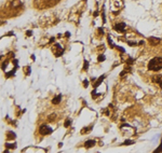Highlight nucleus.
<instances>
[{"label": "nucleus", "mask_w": 162, "mask_h": 153, "mask_svg": "<svg viewBox=\"0 0 162 153\" xmlns=\"http://www.w3.org/2000/svg\"><path fill=\"white\" fill-rule=\"evenodd\" d=\"M117 49H118L119 51H121V52H124V50H123V49H122V48H117Z\"/></svg>", "instance_id": "nucleus-17"}, {"label": "nucleus", "mask_w": 162, "mask_h": 153, "mask_svg": "<svg viewBox=\"0 0 162 153\" xmlns=\"http://www.w3.org/2000/svg\"><path fill=\"white\" fill-rule=\"evenodd\" d=\"M54 41V38H51V40H50V43H52Z\"/></svg>", "instance_id": "nucleus-19"}, {"label": "nucleus", "mask_w": 162, "mask_h": 153, "mask_svg": "<svg viewBox=\"0 0 162 153\" xmlns=\"http://www.w3.org/2000/svg\"><path fill=\"white\" fill-rule=\"evenodd\" d=\"M26 35L28 36V37H29V36H31V31H27V32H26Z\"/></svg>", "instance_id": "nucleus-16"}, {"label": "nucleus", "mask_w": 162, "mask_h": 153, "mask_svg": "<svg viewBox=\"0 0 162 153\" xmlns=\"http://www.w3.org/2000/svg\"><path fill=\"white\" fill-rule=\"evenodd\" d=\"M97 59H98V61H104V60H105V56H104V55H99Z\"/></svg>", "instance_id": "nucleus-12"}, {"label": "nucleus", "mask_w": 162, "mask_h": 153, "mask_svg": "<svg viewBox=\"0 0 162 153\" xmlns=\"http://www.w3.org/2000/svg\"><path fill=\"white\" fill-rule=\"evenodd\" d=\"M61 100H62V95H57L52 99V104L53 105H57V104L61 103Z\"/></svg>", "instance_id": "nucleus-7"}, {"label": "nucleus", "mask_w": 162, "mask_h": 153, "mask_svg": "<svg viewBox=\"0 0 162 153\" xmlns=\"http://www.w3.org/2000/svg\"><path fill=\"white\" fill-rule=\"evenodd\" d=\"M88 67H89V63L86 60H84V67H83V70H88Z\"/></svg>", "instance_id": "nucleus-14"}, {"label": "nucleus", "mask_w": 162, "mask_h": 153, "mask_svg": "<svg viewBox=\"0 0 162 153\" xmlns=\"http://www.w3.org/2000/svg\"><path fill=\"white\" fill-rule=\"evenodd\" d=\"M148 41H149V43H150L151 45L156 46V45H158L161 42V39L160 38H157V37H150L148 39Z\"/></svg>", "instance_id": "nucleus-4"}, {"label": "nucleus", "mask_w": 162, "mask_h": 153, "mask_svg": "<svg viewBox=\"0 0 162 153\" xmlns=\"http://www.w3.org/2000/svg\"><path fill=\"white\" fill-rule=\"evenodd\" d=\"M84 86H88V81H84Z\"/></svg>", "instance_id": "nucleus-18"}, {"label": "nucleus", "mask_w": 162, "mask_h": 153, "mask_svg": "<svg viewBox=\"0 0 162 153\" xmlns=\"http://www.w3.org/2000/svg\"><path fill=\"white\" fill-rule=\"evenodd\" d=\"M152 82L157 83V84H159V85L162 87V75H161V74L154 75L153 78H152Z\"/></svg>", "instance_id": "nucleus-6"}, {"label": "nucleus", "mask_w": 162, "mask_h": 153, "mask_svg": "<svg viewBox=\"0 0 162 153\" xmlns=\"http://www.w3.org/2000/svg\"><path fill=\"white\" fill-rule=\"evenodd\" d=\"M148 69L151 71H159L162 69V58L161 57H154L152 58L149 64H148Z\"/></svg>", "instance_id": "nucleus-1"}, {"label": "nucleus", "mask_w": 162, "mask_h": 153, "mask_svg": "<svg viewBox=\"0 0 162 153\" xmlns=\"http://www.w3.org/2000/svg\"><path fill=\"white\" fill-rule=\"evenodd\" d=\"M6 147L9 149H14L15 148V144H10V143H6Z\"/></svg>", "instance_id": "nucleus-11"}, {"label": "nucleus", "mask_w": 162, "mask_h": 153, "mask_svg": "<svg viewBox=\"0 0 162 153\" xmlns=\"http://www.w3.org/2000/svg\"><path fill=\"white\" fill-rule=\"evenodd\" d=\"M53 132L51 127H49L48 125H41L40 128H39V133H40L41 135H49L51 134Z\"/></svg>", "instance_id": "nucleus-2"}, {"label": "nucleus", "mask_w": 162, "mask_h": 153, "mask_svg": "<svg viewBox=\"0 0 162 153\" xmlns=\"http://www.w3.org/2000/svg\"><path fill=\"white\" fill-rule=\"evenodd\" d=\"M132 63H133V59H132V58H129V59H128V64L131 65Z\"/></svg>", "instance_id": "nucleus-15"}, {"label": "nucleus", "mask_w": 162, "mask_h": 153, "mask_svg": "<svg viewBox=\"0 0 162 153\" xmlns=\"http://www.w3.org/2000/svg\"><path fill=\"white\" fill-rule=\"evenodd\" d=\"M70 124H71V121H70V120H67V121L64 123V126H65V127H68Z\"/></svg>", "instance_id": "nucleus-10"}, {"label": "nucleus", "mask_w": 162, "mask_h": 153, "mask_svg": "<svg viewBox=\"0 0 162 153\" xmlns=\"http://www.w3.org/2000/svg\"><path fill=\"white\" fill-rule=\"evenodd\" d=\"M55 46H56V50L54 51V55H55L56 57H59V56H62L63 55V52H64V50L61 48L60 44H57V43H55Z\"/></svg>", "instance_id": "nucleus-5"}, {"label": "nucleus", "mask_w": 162, "mask_h": 153, "mask_svg": "<svg viewBox=\"0 0 162 153\" xmlns=\"http://www.w3.org/2000/svg\"><path fill=\"white\" fill-rule=\"evenodd\" d=\"M132 143H134V141H132V140H127V141H124V142H123V144L125 145V144H132Z\"/></svg>", "instance_id": "nucleus-13"}, {"label": "nucleus", "mask_w": 162, "mask_h": 153, "mask_svg": "<svg viewBox=\"0 0 162 153\" xmlns=\"http://www.w3.org/2000/svg\"><path fill=\"white\" fill-rule=\"evenodd\" d=\"M125 27H127V25L124 23H119V24H116L114 26V29L118 32H124L125 31Z\"/></svg>", "instance_id": "nucleus-3"}, {"label": "nucleus", "mask_w": 162, "mask_h": 153, "mask_svg": "<svg viewBox=\"0 0 162 153\" xmlns=\"http://www.w3.org/2000/svg\"><path fill=\"white\" fill-rule=\"evenodd\" d=\"M95 144V141L94 140H88V141H85V143H84V147L86 149H89V148H91L93 147V145Z\"/></svg>", "instance_id": "nucleus-8"}, {"label": "nucleus", "mask_w": 162, "mask_h": 153, "mask_svg": "<svg viewBox=\"0 0 162 153\" xmlns=\"http://www.w3.org/2000/svg\"><path fill=\"white\" fill-rule=\"evenodd\" d=\"M104 78H105V75H102V76H100V78H99V80H98V81H97V82L95 83V84H94V87H95V89L97 87V85H98V84H100V82L103 81V79H104Z\"/></svg>", "instance_id": "nucleus-9"}]
</instances>
